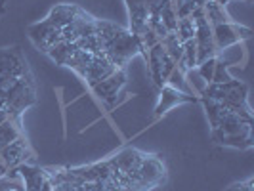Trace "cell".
Returning a JSON list of instances; mask_svg holds the SVG:
<instances>
[{
  "label": "cell",
  "mask_w": 254,
  "mask_h": 191,
  "mask_svg": "<svg viewBox=\"0 0 254 191\" xmlns=\"http://www.w3.org/2000/svg\"><path fill=\"white\" fill-rule=\"evenodd\" d=\"M145 60H147V64H149V73H151L153 82H155L159 88L165 86L170 73L176 69V64L172 62V58H170L165 52V48L161 46V42L147 50Z\"/></svg>",
  "instance_id": "52a82bcc"
},
{
  "label": "cell",
  "mask_w": 254,
  "mask_h": 191,
  "mask_svg": "<svg viewBox=\"0 0 254 191\" xmlns=\"http://www.w3.org/2000/svg\"><path fill=\"white\" fill-rule=\"evenodd\" d=\"M8 174L17 176V178L21 180L25 191H54L50 172L46 168L37 166L35 163H25V165L10 170Z\"/></svg>",
  "instance_id": "8992f818"
},
{
  "label": "cell",
  "mask_w": 254,
  "mask_h": 191,
  "mask_svg": "<svg viewBox=\"0 0 254 191\" xmlns=\"http://www.w3.org/2000/svg\"><path fill=\"white\" fill-rule=\"evenodd\" d=\"M6 174H8V168H6V166H4V163H2V161H0V180L4 178V176H6Z\"/></svg>",
  "instance_id": "83f0119b"
},
{
  "label": "cell",
  "mask_w": 254,
  "mask_h": 191,
  "mask_svg": "<svg viewBox=\"0 0 254 191\" xmlns=\"http://www.w3.org/2000/svg\"><path fill=\"white\" fill-rule=\"evenodd\" d=\"M228 67H229V62L222 56V54H218L216 60H214V75H212V82H226L229 80L231 76L228 73Z\"/></svg>",
  "instance_id": "603a6c76"
},
{
  "label": "cell",
  "mask_w": 254,
  "mask_h": 191,
  "mask_svg": "<svg viewBox=\"0 0 254 191\" xmlns=\"http://www.w3.org/2000/svg\"><path fill=\"white\" fill-rule=\"evenodd\" d=\"M117 71V67H115L103 54H98L96 58H94V62L90 64V67L86 69V73H84V80L88 82L90 86H94L96 82H100V80H103L105 76H109L111 73H115Z\"/></svg>",
  "instance_id": "9a60e30c"
},
{
  "label": "cell",
  "mask_w": 254,
  "mask_h": 191,
  "mask_svg": "<svg viewBox=\"0 0 254 191\" xmlns=\"http://www.w3.org/2000/svg\"><path fill=\"white\" fill-rule=\"evenodd\" d=\"M33 159H35V155H33V149L29 147L25 136H19L10 145L0 149V161L8 168V172L17 166L25 165V163H33Z\"/></svg>",
  "instance_id": "30bf717a"
},
{
  "label": "cell",
  "mask_w": 254,
  "mask_h": 191,
  "mask_svg": "<svg viewBox=\"0 0 254 191\" xmlns=\"http://www.w3.org/2000/svg\"><path fill=\"white\" fill-rule=\"evenodd\" d=\"M25 75L31 71L19 48H0V92Z\"/></svg>",
  "instance_id": "5b68a950"
},
{
  "label": "cell",
  "mask_w": 254,
  "mask_h": 191,
  "mask_svg": "<svg viewBox=\"0 0 254 191\" xmlns=\"http://www.w3.org/2000/svg\"><path fill=\"white\" fill-rule=\"evenodd\" d=\"M102 54L117 67V69H125V65L136 58L138 54H143L140 46V40L136 35H132L128 29H123L121 33H117L109 42H105L102 48Z\"/></svg>",
  "instance_id": "3957f363"
},
{
  "label": "cell",
  "mask_w": 254,
  "mask_h": 191,
  "mask_svg": "<svg viewBox=\"0 0 254 191\" xmlns=\"http://www.w3.org/2000/svg\"><path fill=\"white\" fill-rule=\"evenodd\" d=\"M176 37H178L180 42H186V40H191L195 38V21L190 17H180L178 25H176Z\"/></svg>",
  "instance_id": "7402d4cb"
},
{
  "label": "cell",
  "mask_w": 254,
  "mask_h": 191,
  "mask_svg": "<svg viewBox=\"0 0 254 191\" xmlns=\"http://www.w3.org/2000/svg\"><path fill=\"white\" fill-rule=\"evenodd\" d=\"M245 2H253V0H245Z\"/></svg>",
  "instance_id": "f1b7e54d"
},
{
  "label": "cell",
  "mask_w": 254,
  "mask_h": 191,
  "mask_svg": "<svg viewBox=\"0 0 254 191\" xmlns=\"http://www.w3.org/2000/svg\"><path fill=\"white\" fill-rule=\"evenodd\" d=\"M254 182L253 178L245 180V182H237V184H233V186H229L226 191H254Z\"/></svg>",
  "instance_id": "d4e9b609"
},
{
  "label": "cell",
  "mask_w": 254,
  "mask_h": 191,
  "mask_svg": "<svg viewBox=\"0 0 254 191\" xmlns=\"http://www.w3.org/2000/svg\"><path fill=\"white\" fill-rule=\"evenodd\" d=\"M80 191H82V186H80Z\"/></svg>",
  "instance_id": "f546056e"
},
{
  "label": "cell",
  "mask_w": 254,
  "mask_h": 191,
  "mask_svg": "<svg viewBox=\"0 0 254 191\" xmlns=\"http://www.w3.org/2000/svg\"><path fill=\"white\" fill-rule=\"evenodd\" d=\"M27 33H29L31 42L40 52H44V54H48V50H50L52 46L62 40V31L56 29L52 23H48L46 19H42L38 23H33V25L27 29Z\"/></svg>",
  "instance_id": "8fae6325"
},
{
  "label": "cell",
  "mask_w": 254,
  "mask_h": 191,
  "mask_svg": "<svg viewBox=\"0 0 254 191\" xmlns=\"http://www.w3.org/2000/svg\"><path fill=\"white\" fill-rule=\"evenodd\" d=\"M13 178H17V176H13ZM0 191H25L23 190V184H21V180L17 178L15 182H10V184H6L4 188Z\"/></svg>",
  "instance_id": "484cf974"
},
{
  "label": "cell",
  "mask_w": 254,
  "mask_h": 191,
  "mask_svg": "<svg viewBox=\"0 0 254 191\" xmlns=\"http://www.w3.org/2000/svg\"><path fill=\"white\" fill-rule=\"evenodd\" d=\"M94 33H96V17H92L90 13H86L80 8L73 23L62 29V38L69 40V42H78L80 38L90 37Z\"/></svg>",
  "instance_id": "7c38bea8"
},
{
  "label": "cell",
  "mask_w": 254,
  "mask_h": 191,
  "mask_svg": "<svg viewBox=\"0 0 254 191\" xmlns=\"http://www.w3.org/2000/svg\"><path fill=\"white\" fill-rule=\"evenodd\" d=\"M78 10L80 8L75 6V4H56L50 10V13L46 15V21L62 31V29H65L67 25L73 23V19L76 17Z\"/></svg>",
  "instance_id": "2e32d148"
},
{
  "label": "cell",
  "mask_w": 254,
  "mask_h": 191,
  "mask_svg": "<svg viewBox=\"0 0 254 191\" xmlns=\"http://www.w3.org/2000/svg\"><path fill=\"white\" fill-rule=\"evenodd\" d=\"M201 98L222 103L229 111L241 115L245 119H253V111L249 105V86L241 80L229 78L226 82H210L204 86Z\"/></svg>",
  "instance_id": "7a4b0ae2"
},
{
  "label": "cell",
  "mask_w": 254,
  "mask_h": 191,
  "mask_svg": "<svg viewBox=\"0 0 254 191\" xmlns=\"http://www.w3.org/2000/svg\"><path fill=\"white\" fill-rule=\"evenodd\" d=\"M125 84H127V73H125V69H117L115 73H111L109 76H105L103 80L96 82V84L92 86V90H94V94H96L107 107H113Z\"/></svg>",
  "instance_id": "9c48e42d"
},
{
  "label": "cell",
  "mask_w": 254,
  "mask_h": 191,
  "mask_svg": "<svg viewBox=\"0 0 254 191\" xmlns=\"http://www.w3.org/2000/svg\"><path fill=\"white\" fill-rule=\"evenodd\" d=\"M203 10L210 25H218V23H228V21H231V17H229L228 12H226V6L218 4L216 0H206Z\"/></svg>",
  "instance_id": "d6986e66"
},
{
  "label": "cell",
  "mask_w": 254,
  "mask_h": 191,
  "mask_svg": "<svg viewBox=\"0 0 254 191\" xmlns=\"http://www.w3.org/2000/svg\"><path fill=\"white\" fill-rule=\"evenodd\" d=\"M214 60H216V58L204 60V62H201V64L195 67L197 75L203 78L204 84H210V82H212V75H214Z\"/></svg>",
  "instance_id": "cb8c5ba5"
},
{
  "label": "cell",
  "mask_w": 254,
  "mask_h": 191,
  "mask_svg": "<svg viewBox=\"0 0 254 191\" xmlns=\"http://www.w3.org/2000/svg\"><path fill=\"white\" fill-rule=\"evenodd\" d=\"M197 98L191 96L188 92H182V90L174 88L170 84H165L161 86V94H159V102L155 105V115L161 117V115L168 113L170 109H174L176 105H182V103H190L195 102Z\"/></svg>",
  "instance_id": "4fadbf2b"
},
{
  "label": "cell",
  "mask_w": 254,
  "mask_h": 191,
  "mask_svg": "<svg viewBox=\"0 0 254 191\" xmlns=\"http://www.w3.org/2000/svg\"><path fill=\"white\" fill-rule=\"evenodd\" d=\"M161 46L165 48V52L172 58V62L178 65L180 58H182V42L178 40V37H176V33L172 31V33H168L163 40H161Z\"/></svg>",
  "instance_id": "44dd1931"
},
{
  "label": "cell",
  "mask_w": 254,
  "mask_h": 191,
  "mask_svg": "<svg viewBox=\"0 0 254 191\" xmlns=\"http://www.w3.org/2000/svg\"><path fill=\"white\" fill-rule=\"evenodd\" d=\"M82 191H102L100 184H82Z\"/></svg>",
  "instance_id": "4316f807"
},
{
  "label": "cell",
  "mask_w": 254,
  "mask_h": 191,
  "mask_svg": "<svg viewBox=\"0 0 254 191\" xmlns=\"http://www.w3.org/2000/svg\"><path fill=\"white\" fill-rule=\"evenodd\" d=\"M128 8V17H130V33L138 35L143 27L147 25V19L153 12L155 0H125Z\"/></svg>",
  "instance_id": "5bb4252c"
},
{
  "label": "cell",
  "mask_w": 254,
  "mask_h": 191,
  "mask_svg": "<svg viewBox=\"0 0 254 191\" xmlns=\"http://www.w3.org/2000/svg\"><path fill=\"white\" fill-rule=\"evenodd\" d=\"M19 136H23V134H21V123L12 121V119L0 123V149L6 147V145H10V143H12L13 140H17Z\"/></svg>",
  "instance_id": "ffe728a7"
},
{
  "label": "cell",
  "mask_w": 254,
  "mask_h": 191,
  "mask_svg": "<svg viewBox=\"0 0 254 191\" xmlns=\"http://www.w3.org/2000/svg\"><path fill=\"white\" fill-rule=\"evenodd\" d=\"M165 165L155 157V155H145L138 170L127 180V186L134 188L136 191H149L151 188L165 182Z\"/></svg>",
  "instance_id": "277c9868"
},
{
  "label": "cell",
  "mask_w": 254,
  "mask_h": 191,
  "mask_svg": "<svg viewBox=\"0 0 254 191\" xmlns=\"http://www.w3.org/2000/svg\"><path fill=\"white\" fill-rule=\"evenodd\" d=\"M201 100L210 125L212 140L218 145H228L235 149L253 147V119H245L241 115L233 113L218 102L206 100V98H201Z\"/></svg>",
  "instance_id": "6da1fadb"
},
{
  "label": "cell",
  "mask_w": 254,
  "mask_h": 191,
  "mask_svg": "<svg viewBox=\"0 0 254 191\" xmlns=\"http://www.w3.org/2000/svg\"><path fill=\"white\" fill-rule=\"evenodd\" d=\"M251 29L241 25H235V23H218L212 25V38H214V44H216L218 54H222L224 50H228L231 46H235L237 42H241L245 38L251 37Z\"/></svg>",
  "instance_id": "ba28073f"
},
{
  "label": "cell",
  "mask_w": 254,
  "mask_h": 191,
  "mask_svg": "<svg viewBox=\"0 0 254 191\" xmlns=\"http://www.w3.org/2000/svg\"><path fill=\"white\" fill-rule=\"evenodd\" d=\"M98 54H94V52H88V50H78L71 56V60L67 62V65L65 67H69V69H73L76 75L78 76H84V73H86V69L90 67V64L94 62V58H96Z\"/></svg>",
  "instance_id": "ac0fdd59"
},
{
  "label": "cell",
  "mask_w": 254,
  "mask_h": 191,
  "mask_svg": "<svg viewBox=\"0 0 254 191\" xmlns=\"http://www.w3.org/2000/svg\"><path fill=\"white\" fill-rule=\"evenodd\" d=\"M78 50L76 42H69V40H60L58 44H54L50 50H48V56L56 62L58 65H67V62L71 60V56Z\"/></svg>",
  "instance_id": "e0dca14e"
}]
</instances>
